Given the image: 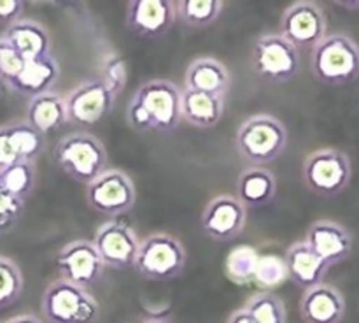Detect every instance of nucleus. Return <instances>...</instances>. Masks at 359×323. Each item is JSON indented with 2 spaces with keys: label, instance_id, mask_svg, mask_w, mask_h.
Returning a JSON list of instances; mask_svg holds the SVG:
<instances>
[{
  "label": "nucleus",
  "instance_id": "aec40b11",
  "mask_svg": "<svg viewBox=\"0 0 359 323\" xmlns=\"http://www.w3.org/2000/svg\"><path fill=\"white\" fill-rule=\"evenodd\" d=\"M60 79V63L53 55L44 56V58L30 60L27 62L25 69L18 77L6 84L7 90L21 95V97L30 98L44 95L53 91V86Z\"/></svg>",
  "mask_w": 359,
  "mask_h": 323
},
{
  "label": "nucleus",
  "instance_id": "423d86ee",
  "mask_svg": "<svg viewBox=\"0 0 359 323\" xmlns=\"http://www.w3.org/2000/svg\"><path fill=\"white\" fill-rule=\"evenodd\" d=\"M302 178L312 193L325 199L340 195L353 179V164L346 151L321 147L305 157Z\"/></svg>",
  "mask_w": 359,
  "mask_h": 323
},
{
  "label": "nucleus",
  "instance_id": "b1692460",
  "mask_svg": "<svg viewBox=\"0 0 359 323\" xmlns=\"http://www.w3.org/2000/svg\"><path fill=\"white\" fill-rule=\"evenodd\" d=\"M27 119L34 128L46 133L60 130L69 123L65 97L56 91H48L44 95L30 98L27 104Z\"/></svg>",
  "mask_w": 359,
  "mask_h": 323
},
{
  "label": "nucleus",
  "instance_id": "39448f33",
  "mask_svg": "<svg viewBox=\"0 0 359 323\" xmlns=\"http://www.w3.org/2000/svg\"><path fill=\"white\" fill-rule=\"evenodd\" d=\"M186 248L177 237L156 232L140 239L135 270L142 277L156 283L175 279L186 267Z\"/></svg>",
  "mask_w": 359,
  "mask_h": 323
},
{
  "label": "nucleus",
  "instance_id": "bb28decb",
  "mask_svg": "<svg viewBox=\"0 0 359 323\" xmlns=\"http://www.w3.org/2000/svg\"><path fill=\"white\" fill-rule=\"evenodd\" d=\"M177 20L193 28H207L216 23L223 14L224 2L221 0H181L175 2Z\"/></svg>",
  "mask_w": 359,
  "mask_h": 323
},
{
  "label": "nucleus",
  "instance_id": "473e14b6",
  "mask_svg": "<svg viewBox=\"0 0 359 323\" xmlns=\"http://www.w3.org/2000/svg\"><path fill=\"white\" fill-rule=\"evenodd\" d=\"M27 65V60L13 48L7 41L0 37V83L7 84L21 74Z\"/></svg>",
  "mask_w": 359,
  "mask_h": 323
},
{
  "label": "nucleus",
  "instance_id": "e433bc0d",
  "mask_svg": "<svg viewBox=\"0 0 359 323\" xmlns=\"http://www.w3.org/2000/svg\"><path fill=\"white\" fill-rule=\"evenodd\" d=\"M226 323H256L255 318H252L251 315H249L248 311H245L244 308L237 309V311L231 312L230 316H228Z\"/></svg>",
  "mask_w": 359,
  "mask_h": 323
},
{
  "label": "nucleus",
  "instance_id": "9b49d317",
  "mask_svg": "<svg viewBox=\"0 0 359 323\" xmlns=\"http://www.w3.org/2000/svg\"><path fill=\"white\" fill-rule=\"evenodd\" d=\"M118 95L100 79H88L65 97L69 121L79 126H93L111 114Z\"/></svg>",
  "mask_w": 359,
  "mask_h": 323
},
{
  "label": "nucleus",
  "instance_id": "7c9ffc66",
  "mask_svg": "<svg viewBox=\"0 0 359 323\" xmlns=\"http://www.w3.org/2000/svg\"><path fill=\"white\" fill-rule=\"evenodd\" d=\"M286 279H290V276H287V267L284 258H279L277 255L259 256L255 283H258L259 286L273 288L280 286Z\"/></svg>",
  "mask_w": 359,
  "mask_h": 323
},
{
  "label": "nucleus",
  "instance_id": "0eeeda50",
  "mask_svg": "<svg viewBox=\"0 0 359 323\" xmlns=\"http://www.w3.org/2000/svg\"><path fill=\"white\" fill-rule=\"evenodd\" d=\"M252 69L256 76L269 84H284L300 70L297 46L280 34H263L252 48Z\"/></svg>",
  "mask_w": 359,
  "mask_h": 323
},
{
  "label": "nucleus",
  "instance_id": "9d476101",
  "mask_svg": "<svg viewBox=\"0 0 359 323\" xmlns=\"http://www.w3.org/2000/svg\"><path fill=\"white\" fill-rule=\"evenodd\" d=\"M56 267L62 279L86 290L95 286L107 269L93 241L88 239H74L67 242L56 255Z\"/></svg>",
  "mask_w": 359,
  "mask_h": 323
},
{
  "label": "nucleus",
  "instance_id": "c85d7f7f",
  "mask_svg": "<svg viewBox=\"0 0 359 323\" xmlns=\"http://www.w3.org/2000/svg\"><path fill=\"white\" fill-rule=\"evenodd\" d=\"M259 256L262 255H258V251L251 246H237L231 249L224 262V272L233 283L249 284L255 281Z\"/></svg>",
  "mask_w": 359,
  "mask_h": 323
},
{
  "label": "nucleus",
  "instance_id": "2f4dec72",
  "mask_svg": "<svg viewBox=\"0 0 359 323\" xmlns=\"http://www.w3.org/2000/svg\"><path fill=\"white\" fill-rule=\"evenodd\" d=\"M100 79L116 95L121 93L123 88L126 86V81H128V67H126L125 60L119 55H116V53L105 56L100 67Z\"/></svg>",
  "mask_w": 359,
  "mask_h": 323
},
{
  "label": "nucleus",
  "instance_id": "58836bf2",
  "mask_svg": "<svg viewBox=\"0 0 359 323\" xmlns=\"http://www.w3.org/2000/svg\"><path fill=\"white\" fill-rule=\"evenodd\" d=\"M142 323H174L170 318H165V316H154V318L144 319Z\"/></svg>",
  "mask_w": 359,
  "mask_h": 323
},
{
  "label": "nucleus",
  "instance_id": "6ab92c4d",
  "mask_svg": "<svg viewBox=\"0 0 359 323\" xmlns=\"http://www.w3.org/2000/svg\"><path fill=\"white\" fill-rule=\"evenodd\" d=\"M184 86L186 90L226 98L231 86V74L228 67L214 56H198L186 69Z\"/></svg>",
  "mask_w": 359,
  "mask_h": 323
},
{
  "label": "nucleus",
  "instance_id": "20e7f679",
  "mask_svg": "<svg viewBox=\"0 0 359 323\" xmlns=\"http://www.w3.org/2000/svg\"><path fill=\"white\" fill-rule=\"evenodd\" d=\"M42 316L48 323H97L100 304L83 286L67 279H55L41 298Z\"/></svg>",
  "mask_w": 359,
  "mask_h": 323
},
{
  "label": "nucleus",
  "instance_id": "72a5a7b5",
  "mask_svg": "<svg viewBox=\"0 0 359 323\" xmlns=\"http://www.w3.org/2000/svg\"><path fill=\"white\" fill-rule=\"evenodd\" d=\"M25 202L0 188V234L11 230L23 216Z\"/></svg>",
  "mask_w": 359,
  "mask_h": 323
},
{
  "label": "nucleus",
  "instance_id": "1a4fd4ad",
  "mask_svg": "<svg viewBox=\"0 0 359 323\" xmlns=\"http://www.w3.org/2000/svg\"><path fill=\"white\" fill-rule=\"evenodd\" d=\"M137 200L132 178L121 169H105L86 186V202L97 213L116 218L128 213Z\"/></svg>",
  "mask_w": 359,
  "mask_h": 323
},
{
  "label": "nucleus",
  "instance_id": "4468645a",
  "mask_svg": "<svg viewBox=\"0 0 359 323\" xmlns=\"http://www.w3.org/2000/svg\"><path fill=\"white\" fill-rule=\"evenodd\" d=\"M93 244L105 267L125 270L135 265L140 239L130 225L119 220H107L95 232Z\"/></svg>",
  "mask_w": 359,
  "mask_h": 323
},
{
  "label": "nucleus",
  "instance_id": "f03ea898",
  "mask_svg": "<svg viewBox=\"0 0 359 323\" xmlns=\"http://www.w3.org/2000/svg\"><path fill=\"white\" fill-rule=\"evenodd\" d=\"M53 158L67 176L86 186L107 169V150L104 143L83 130L63 136L53 150Z\"/></svg>",
  "mask_w": 359,
  "mask_h": 323
},
{
  "label": "nucleus",
  "instance_id": "393cba45",
  "mask_svg": "<svg viewBox=\"0 0 359 323\" xmlns=\"http://www.w3.org/2000/svg\"><path fill=\"white\" fill-rule=\"evenodd\" d=\"M13 150L20 162H37L46 150V136L30 125L27 119L6 123Z\"/></svg>",
  "mask_w": 359,
  "mask_h": 323
},
{
  "label": "nucleus",
  "instance_id": "f257e3e1",
  "mask_svg": "<svg viewBox=\"0 0 359 323\" xmlns=\"http://www.w3.org/2000/svg\"><path fill=\"white\" fill-rule=\"evenodd\" d=\"M286 146V125L266 112L248 118L235 132V147L252 167H265L276 162L284 153Z\"/></svg>",
  "mask_w": 359,
  "mask_h": 323
},
{
  "label": "nucleus",
  "instance_id": "c9c22d12",
  "mask_svg": "<svg viewBox=\"0 0 359 323\" xmlns=\"http://www.w3.org/2000/svg\"><path fill=\"white\" fill-rule=\"evenodd\" d=\"M23 9L25 6L20 0H0V25L11 27L13 23L20 21Z\"/></svg>",
  "mask_w": 359,
  "mask_h": 323
},
{
  "label": "nucleus",
  "instance_id": "6e6552de",
  "mask_svg": "<svg viewBox=\"0 0 359 323\" xmlns=\"http://www.w3.org/2000/svg\"><path fill=\"white\" fill-rule=\"evenodd\" d=\"M181 97L182 91L172 81L149 79L137 88L132 100L147 112L154 132H172L182 121Z\"/></svg>",
  "mask_w": 359,
  "mask_h": 323
},
{
  "label": "nucleus",
  "instance_id": "a878e982",
  "mask_svg": "<svg viewBox=\"0 0 359 323\" xmlns=\"http://www.w3.org/2000/svg\"><path fill=\"white\" fill-rule=\"evenodd\" d=\"M37 186V167L34 162H18L0 171V188L27 202Z\"/></svg>",
  "mask_w": 359,
  "mask_h": 323
},
{
  "label": "nucleus",
  "instance_id": "4be33fe9",
  "mask_svg": "<svg viewBox=\"0 0 359 323\" xmlns=\"http://www.w3.org/2000/svg\"><path fill=\"white\" fill-rule=\"evenodd\" d=\"M226 102L224 97H216V95L202 93V91H182L181 97V114L182 121L195 128L207 130L216 126L223 119Z\"/></svg>",
  "mask_w": 359,
  "mask_h": 323
},
{
  "label": "nucleus",
  "instance_id": "c756f323",
  "mask_svg": "<svg viewBox=\"0 0 359 323\" xmlns=\"http://www.w3.org/2000/svg\"><path fill=\"white\" fill-rule=\"evenodd\" d=\"M25 279L20 265L9 256L0 255V309L13 305L23 294Z\"/></svg>",
  "mask_w": 359,
  "mask_h": 323
},
{
  "label": "nucleus",
  "instance_id": "ddd939ff",
  "mask_svg": "<svg viewBox=\"0 0 359 323\" xmlns=\"http://www.w3.org/2000/svg\"><path fill=\"white\" fill-rule=\"evenodd\" d=\"M248 223V207L237 199V195L212 197L203 207L200 225L203 234L216 242H228L237 239Z\"/></svg>",
  "mask_w": 359,
  "mask_h": 323
},
{
  "label": "nucleus",
  "instance_id": "f8f14e48",
  "mask_svg": "<svg viewBox=\"0 0 359 323\" xmlns=\"http://www.w3.org/2000/svg\"><path fill=\"white\" fill-rule=\"evenodd\" d=\"M326 14L316 2H293L280 16V35L297 48L314 49L326 37Z\"/></svg>",
  "mask_w": 359,
  "mask_h": 323
},
{
  "label": "nucleus",
  "instance_id": "412c9836",
  "mask_svg": "<svg viewBox=\"0 0 359 323\" xmlns=\"http://www.w3.org/2000/svg\"><path fill=\"white\" fill-rule=\"evenodd\" d=\"M2 39L9 42L27 62L51 55V35L39 21L21 18L6 28Z\"/></svg>",
  "mask_w": 359,
  "mask_h": 323
},
{
  "label": "nucleus",
  "instance_id": "a211bd4d",
  "mask_svg": "<svg viewBox=\"0 0 359 323\" xmlns=\"http://www.w3.org/2000/svg\"><path fill=\"white\" fill-rule=\"evenodd\" d=\"M284 262L290 279L304 291L325 283L326 274L332 269L305 241L293 242L286 249Z\"/></svg>",
  "mask_w": 359,
  "mask_h": 323
},
{
  "label": "nucleus",
  "instance_id": "4c0bfd02",
  "mask_svg": "<svg viewBox=\"0 0 359 323\" xmlns=\"http://www.w3.org/2000/svg\"><path fill=\"white\" fill-rule=\"evenodd\" d=\"M6 323H42V319L37 318L35 315H18L14 318L7 319Z\"/></svg>",
  "mask_w": 359,
  "mask_h": 323
},
{
  "label": "nucleus",
  "instance_id": "5701e85b",
  "mask_svg": "<svg viewBox=\"0 0 359 323\" xmlns=\"http://www.w3.org/2000/svg\"><path fill=\"white\" fill-rule=\"evenodd\" d=\"M277 195V179L266 167H248L237 181V199L248 209H258L273 202Z\"/></svg>",
  "mask_w": 359,
  "mask_h": 323
},
{
  "label": "nucleus",
  "instance_id": "2eb2a0df",
  "mask_svg": "<svg viewBox=\"0 0 359 323\" xmlns=\"http://www.w3.org/2000/svg\"><path fill=\"white\" fill-rule=\"evenodd\" d=\"M175 20L177 9L170 0H130L126 6V27L142 39L163 37Z\"/></svg>",
  "mask_w": 359,
  "mask_h": 323
},
{
  "label": "nucleus",
  "instance_id": "dca6fc26",
  "mask_svg": "<svg viewBox=\"0 0 359 323\" xmlns=\"http://www.w3.org/2000/svg\"><path fill=\"white\" fill-rule=\"evenodd\" d=\"M305 242L330 267L346 262L353 255L354 239L349 228L333 220H316L309 225Z\"/></svg>",
  "mask_w": 359,
  "mask_h": 323
},
{
  "label": "nucleus",
  "instance_id": "cd10ccee",
  "mask_svg": "<svg viewBox=\"0 0 359 323\" xmlns=\"http://www.w3.org/2000/svg\"><path fill=\"white\" fill-rule=\"evenodd\" d=\"M245 311L256 323H287L286 305L283 298L270 291H256L245 301Z\"/></svg>",
  "mask_w": 359,
  "mask_h": 323
},
{
  "label": "nucleus",
  "instance_id": "7ed1b4c3",
  "mask_svg": "<svg viewBox=\"0 0 359 323\" xmlns=\"http://www.w3.org/2000/svg\"><path fill=\"white\" fill-rule=\"evenodd\" d=\"M311 70L326 86H346L359 77V46L346 34H330L312 49Z\"/></svg>",
  "mask_w": 359,
  "mask_h": 323
},
{
  "label": "nucleus",
  "instance_id": "f3484780",
  "mask_svg": "<svg viewBox=\"0 0 359 323\" xmlns=\"http://www.w3.org/2000/svg\"><path fill=\"white\" fill-rule=\"evenodd\" d=\"M298 309L305 323H342L347 304L339 288L321 283L304 291Z\"/></svg>",
  "mask_w": 359,
  "mask_h": 323
},
{
  "label": "nucleus",
  "instance_id": "f704fd0d",
  "mask_svg": "<svg viewBox=\"0 0 359 323\" xmlns=\"http://www.w3.org/2000/svg\"><path fill=\"white\" fill-rule=\"evenodd\" d=\"M18 157L13 150V144L9 139V130L7 125H0V171L18 164Z\"/></svg>",
  "mask_w": 359,
  "mask_h": 323
}]
</instances>
